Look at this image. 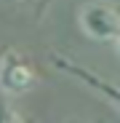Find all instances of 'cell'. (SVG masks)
Instances as JSON below:
<instances>
[{"mask_svg":"<svg viewBox=\"0 0 120 123\" xmlns=\"http://www.w3.org/2000/svg\"><path fill=\"white\" fill-rule=\"evenodd\" d=\"M53 64H56L59 70H64V72H69V75L80 78L86 86H91L93 91H99V94H102L104 99H109L112 105L120 110V88H117V86H112L109 80H102L99 75H93L91 70H86V67L75 64V62H69V59H64V56H53Z\"/></svg>","mask_w":120,"mask_h":123,"instance_id":"3957f363","label":"cell"},{"mask_svg":"<svg viewBox=\"0 0 120 123\" xmlns=\"http://www.w3.org/2000/svg\"><path fill=\"white\" fill-rule=\"evenodd\" d=\"M117 56H120V40H117Z\"/></svg>","mask_w":120,"mask_h":123,"instance_id":"5b68a950","label":"cell"},{"mask_svg":"<svg viewBox=\"0 0 120 123\" xmlns=\"http://www.w3.org/2000/svg\"><path fill=\"white\" fill-rule=\"evenodd\" d=\"M80 30H83L91 40H120V6L115 3H102V0H96V3H86L80 8Z\"/></svg>","mask_w":120,"mask_h":123,"instance_id":"6da1fadb","label":"cell"},{"mask_svg":"<svg viewBox=\"0 0 120 123\" xmlns=\"http://www.w3.org/2000/svg\"><path fill=\"white\" fill-rule=\"evenodd\" d=\"M0 123H24V118L13 107H8L6 102H0Z\"/></svg>","mask_w":120,"mask_h":123,"instance_id":"277c9868","label":"cell"},{"mask_svg":"<svg viewBox=\"0 0 120 123\" xmlns=\"http://www.w3.org/2000/svg\"><path fill=\"white\" fill-rule=\"evenodd\" d=\"M35 86H37V72L24 54L11 48L0 56V91L3 94L19 96L32 91Z\"/></svg>","mask_w":120,"mask_h":123,"instance_id":"7a4b0ae2","label":"cell"}]
</instances>
